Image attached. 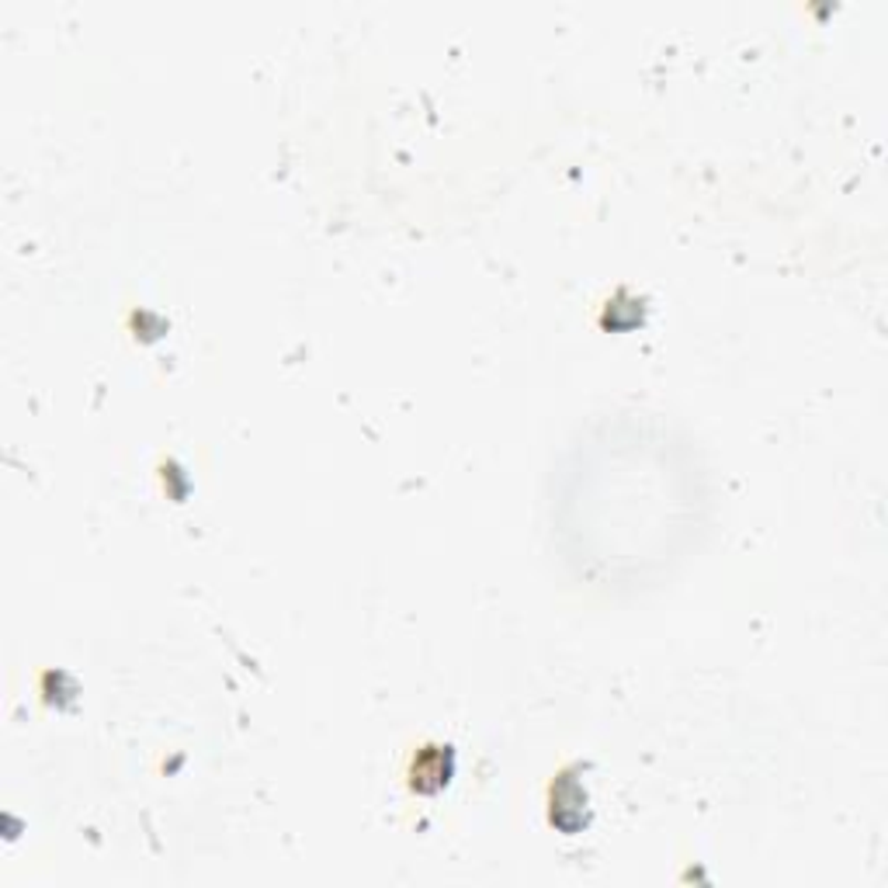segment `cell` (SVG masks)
<instances>
[{
  "instance_id": "6da1fadb",
  "label": "cell",
  "mask_w": 888,
  "mask_h": 888,
  "mask_svg": "<svg viewBox=\"0 0 888 888\" xmlns=\"http://www.w3.org/2000/svg\"><path fill=\"white\" fill-rule=\"evenodd\" d=\"M451 771H454V753L448 747H427L414 760V788L417 791H438L441 784H448Z\"/></svg>"
}]
</instances>
